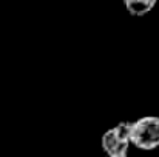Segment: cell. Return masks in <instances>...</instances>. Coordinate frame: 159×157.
Listing matches in <instances>:
<instances>
[{
	"label": "cell",
	"mask_w": 159,
	"mask_h": 157,
	"mask_svg": "<svg viewBox=\"0 0 159 157\" xmlns=\"http://www.w3.org/2000/svg\"><path fill=\"white\" fill-rule=\"evenodd\" d=\"M130 145L141 151L159 148V117L144 116L130 123Z\"/></svg>",
	"instance_id": "obj_1"
},
{
	"label": "cell",
	"mask_w": 159,
	"mask_h": 157,
	"mask_svg": "<svg viewBox=\"0 0 159 157\" xmlns=\"http://www.w3.org/2000/svg\"><path fill=\"white\" fill-rule=\"evenodd\" d=\"M130 123L131 122H120L102 134L101 146L108 157L127 156L130 148Z\"/></svg>",
	"instance_id": "obj_2"
},
{
	"label": "cell",
	"mask_w": 159,
	"mask_h": 157,
	"mask_svg": "<svg viewBox=\"0 0 159 157\" xmlns=\"http://www.w3.org/2000/svg\"><path fill=\"white\" fill-rule=\"evenodd\" d=\"M124 6L130 15L144 17L156 6V0H125Z\"/></svg>",
	"instance_id": "obj_3"
},
{
	"label": "cell",
	"mask_w": 159,
	"mask_h": 157,
	"mask_svg": "<svg viewBox=\"0 0 159 157\" xmlns=\"http://www.w3.org/2000/svg\"><path fill=\"white\" fill-rule=\"evenodd\" d=\"M113 157H128V154L127 156H113Z\"/></svg>",
	"instance_id": "obj_4"
}]
</instances>
